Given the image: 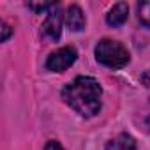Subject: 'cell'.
Listing matches in <instances>:
<instances>
[{
	"label": "cell",
	"mask_w": 150,
	"mask_h": 150,
	"mask_svg": "<svg viewBox=\"0 0 150 150\" xmlns=\"http://www.w3.org/2000/svg\"><path fill=\"white\" fill-rule=\"evenodd\" d=\"M101 96H103V88L99 81L90 76H78L62 90V99L76 113L87 118L99 113Z\"/></svg>",
	"instance_id": "6da1fadb"
},
{
	"label": "cell",
	"mask_w": 150,
	"mask_h": 150,
	"mask_svg": "<svg viewBox=\"0 0 150 150\" xmlns=\"http://www.w3.org/2000/svg\"><path fill=\"white\" fill-rule=\"evenodd\" d=\"M96 58L99 64L111 67V69H122L129 62V51L124 44L113 39H103L96 46Z\"/></svg>",
	"instance_id": "7a4b0ae2"
},
{
	"label": "cell",
	"mask_w": 150,
	"mask_h": 150,
	"mask_svg": "<svg viewBox=\"0 0 150 150\" xmlns=\"http://www.w3.org/2000/svg\"><path fill=\"white\" fill-rule=\"evenodd\" d=\"M78 58V51L72 46H64L57 51H53L48 60H46V67L53 72H64L65 69H69Z\"/></svg>",
	"instance_id": "3957f363"
},
{
	"label": "cell",
	"mask_w": 150,
	"mask_h": 150,
	"mask_svg": "<svg viewBox=\"0 0 150 150\" xmlns=\"http://www.w3.org/2000/svg\"><path fill=\"white\" fill-rule=\"evenodd\" d=\"M42 35L51 39V41L60 39V35H62V11H60L58 6H55L48 13L46 20L42 23Z\"/></svg>",
	"instance_id": "277c9868"
},
{
	"label": "cell",
	"mask_w": 150,
	"mask_h": 150,
	"mask_svg": "<svg viewBox=\"0 0 150 150\" xmlns=\"http://www.w3.org/2000/svg\"><path fill=\"white\" fill-rule=\"evenodd\" d=\"M65 23H67V27H69L71 30H74V32H80V30L85 28L87 20H85V14H83V11L80 9V6H71V7L67 9V13H65Z\"/></svg>",
	"instance_id": "5b68a950"
},
{
	"label": "cell",
	"mask_w": 150,
	"mask_h": 150,
	"mask_svg": "<svg viewBox=\"0 0 150 150\" xmlns=\"http://www.w3.org/2000/svg\"><path fill=\"white\" fill-rule=\"evenodd\" d=\"M127 16H129V7H127V4L120 2L110 9V13L106 14V21L110 27H120L125 23Z\"/></svg>",
	"instance_id": "8992f818"
},
{
	"label": "cell",
	"mask_w": 150,
	"mask_h": 150,
	"mask_svg": "<svg viewBox=\"0 0 150 150\" xmlns=\"http://www.w3.org/2000/svg\"><path fill=\"white\" fill-rule=\"evenodd\" d=\"M106 150H136V141H134L132 136L122 132V134H118L115 139L108 141Z\"/></svg>",
	"instance_id": "52a82bcc"
},
{
	"label": "cell",
	"mask_w": 150,
	"mask_h": 150,
	"mask_svg": "<svg viewBox=\"0 0 150 150\" xmlns=\"http://www.w3.org/2000/svg\"><path fill=\"white\" fill-rule=\"evenodd\" d=\"M138 18L139 21L150 28V2H141L138 4Z\"/></svg>",
	"instance_id": "ba28073f"
},
{
	"label": "cell",
	"mask_w": 150,
	"mask_h": 150,
	"mask_svg": "<svg viewBox=\"0 0 150 150\" xmlns=\"http://www.w3.org/2000/svg\"><path fill=\"white\" fill-rule=\"evenodd\" d=\"M55 6H57V4H28V7H30L32 11L39 13V14H41V13H46V11L50 13Z\"/></svg>",
	"instance_id": "9c48e42d"
},
{
	"label": "cell",
	"mask_w": 150,
	"mask_h": 150,
	"mask_svg": "<svg viewBox=\"0 0 150 150\" xmlns=\"http://www.w3.org/2000/svg\"><path fill=\"white\" fill-rule=\"evenodd\" d=\"M13 34V30H11V27L6 23V21H2V42H6L7 39H9V35Z\"/></svg>",
	"instance_id": "30bf717a"
},
{
	"label": "cell",
	"mask_w": 150,
	"mask_h": 150,
	"mask_svg": "<svg viewBox=\"0 0 150 150\" xmlns=\"http://www.w3.org/2000/svg\"><path fill=\"white\" fill-rule=\"evenodd\" d=\"M44 150H64V146H62L58 141H53V139H51V141H48V143H46Z\"/></svg>",
	"instance_id": "8fae6325"
},
{
	"label": "cell",
	"mask_w": 150,
	"mask_h": 150,
	"mask_svg": "<svg viewBox=\"0 0 150 150\" xmlns=\"http://www.w3.org/2000/svg\"><path fill=\"white\" fill-rule=\"evenodd\" d=\"M141 83H143L146 88H150V71H145V72L141 74Z\"/></svg>",
	"instance_id": "7c38bea8"
},
{
	"label": "cell",
	"mask_w": 150,
	"mask_h": 150,
	"mask_svg": "<svg viewBox=\"0 0 150 150\" xmlns=\"http://www.w3.org/2000/svg\"><path fill=\"white\" fill-rule=\"evenodd\" d=\"M148 125H150V118H148Z\"/></svg>",
	"instance_id": "4fadbf2b"
}]
</instances>
